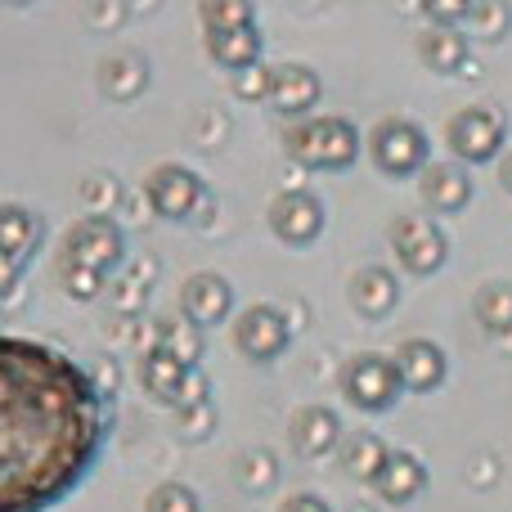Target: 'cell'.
Wrapping results in <instances>:
<instances>
[{
	"label": "cell",
	"instance_id": "28",
	"mask_svg": "<svg viewBox=\"0 0 512 512\" xmlns=\"http://www.w3.org/2000/svg\"><path fill=\"white\" fill-rule=\"evenodd\" d=\"M81 207H86V216H108L113 207H122V198H126V189H122V180L113 176V171H90L86 180H81Z\"/></svg>",
	"mask_w": 512,
	"mask_h": 512
},
{
	"label": "cell",
	"instance_id": "15",
	"mask_svg": "<svg viewBox=\"0 0 512 512\" xmlns=\"http://www.w3.org/2000/svg\"><path fill=\"white\" fill-rule=\"evenodd\" d=\"M288 441L301 459H324V454L342 450V418L328 405H301L288 418Z\"/></svg>",
	"mask_w": 512,
	"mask_h": 512
},
{
	"label": "cell",
	"instance_id": "17",
	"mask_svg": "<svg viewBox=\"0 0 512 512\" xmlns=\"http://www.w3.org/2000/svg\"><path fill=\"white\" fill-rule=\"evenodd\" d=\"M418 194L432 207L436 216H454L472 203L477 185H472V171L459 167V162H432V167L418 176Z\"/></svg>",
	"mask_w": 512,
	"mask_h": 512
},
{
	"label": "cell",
	"instance_id": "35",
	"mask_svg": "<svg viewBox=\"0 0 512 512\" xmlns=\"http://www.w3.org/2000/svg\"><path fill=\"white\" fill-rule=\"evenodd\" d=\"M131 9L135 5H126V0H90L81 14H86V23L95 27V32H117V27H126Z\"/></svg>",
	"mask_w": 512,
	"mask_h": 512
},
{
	"label": "cell",
	"instance_id": "30",
	"mask_svg": "<svg viewBox=\"0 0 512 512\" xmlns=\"http://www.w3.org/2000/svg\"><path fill=\"white\" fill-rule=\"evenodd\" d=\"M198 18H203V32H221V27H252L256 9L243 0H203Z\"/></svg>",
	"mask_w": 512,
	"mask_h": 512
},
{
	"label": "cell",
	"instance_id": "40",
	"mask_svg": "<svg viewBox=\"0 0 512 512\" xmlns=\"http://www.w3.org/2000/svg\"><path fill=\"white\" fill-rule=\"evenodd\" d=\"M499 185L512 194V153H504V162H499Z\"/></svg>",
	"mask_w": 512,
	"mask_h": 512
},
{
	"label": "cell",
	"instance_id": "19",
	"mask_svg": "<svg viewBox=\"0 0 512 512\" xmlns=\"http://www.w3.org/2000/svg\"><path fill=\"white\" fill-rule=\"evenodd\" d=\"M414 50H418V63H423L427 72H441V77L472 68V59H468V36H463L459 27H436V23H427L423 32H418Z\"/></svg>",
	"mask_w": 512,
	"mask_h": 512
},
{
	"label": "cell",
	"instance_id": "3",
	"mask_svg": "<svg viewBox=\"0 0 512 512\" xmlns=\"http://www.w3.org/2000/svg\"><path fill=\"white\" fill-rule=\"evenodd\" d=\"M369 158L387 180H409L423 176L427 162V131L414 117H382L369 131Z\"/></svg>",
	"mask_w": 512,
	"mask_h": 512
},
{
	"label": "cell",
	"instance_id": "18",
	"mask_svg": "<svg viewBox=\"0 0 512 512\" xmlns=\"http://www.w3.org/2000/svg\"><path fill=\"white\" fill-rule=\"evenodd\" d=\"M149 59L135 50H117L108 54V59H99V95L108 99V104H131V99H140L144 90H149Z\"/></svg>",
	"mask_w": 512,
	"mask_h": 512
},
{
	"label": "cell",
	"instance_id": "13",
	"mask_svg": "<svg viewBox=\"0 0 512 512\" xmlns=\"http://www.w3.org/2000/svg\"><path fill=\"white\" fill-rule=\"evenodd\" d=\"M346 301H351V310L360 319H369V324L387 319L391 310L400 306L396 270H387V265H360V270L346 279Z\"/></svg>",
	"mask_w": 512,
	"mask_h": 512
},
{
	"label": "cell",
	"instance_id": "5",
	"mask_svg": "<svg viewBox=\"0 0 512 512\" xmlns=\"http://www.w3.org/2000/svg\"><path fill=\"white\" fill-rule=\"evenodd\" d=\"M400 391H405V382L396 373V360H382V355H355V360H346L342 396L360 414H387L400 400Z\"/></svg>",
	"mask_w": 512,
	"mask_h": 512
},
{
	"label": "cell",
	"instance_id": "23",
	"mask_svg": "<svg viewBox=\"0 0 512 512\" xmlns=\"http://www.w3.org/2000/svg\"><path fill=\"white\" fill-rule=\"evenodd\" d=\"M337 459H342V472L346 477H355V481H378L382 477V468H387V459H391V445L382 441L378 432H351L342 441V450H337Z\"/></svg>",
	"mask_w": 512,
	"mask_h": 512
},
{
	"label": "cell",
	"instance_id": "38",
	"mask_svg": "<svg viewBox=\"0 0 512 512\" xmlns=\"http://www.w3.org/2000/svg\"><path fill=\"white\" fill-rule=\"evenodd\" d=\"M90 382H95V391H99V396H108V400H113L117 382H122V369H117L113 360H99L95 369H90Z\"/></svg>",
	"mask_w": 512,
	"mask_h": 512
},
{
	"label": "cell",
	"instance_id": "37",
	"mask_svg": "<svg viewBox=\"0 0 512 512\" xmlns=\"http://www.w3.org/2000/svg\"><path fill=\"white\" fill-rule=\"evenodd\" d=\"M203 400H212V382H207V373H203V369H189L185 387H180V400H176V409L203 405Z\"/></svg>",
	"mask_w": 512,
	"mask_h": 512
},
{
	"label": "cell",
	"instance_id": "41",
	"mask_svg": "<svg viewBox=\"0 0 512 512\" xmlns=\"http://www.w3.org/2000/svg\"><path fill=\"white\" fill-rule=\"evenodd\" d=\"M355 512H373V508H355Z\"/></svg>",
	"mask_w": 512,
	"mask_h": 512
},
{
	"label": "cell",
	"instance_id": "10",
	"mask_svg": "<svg viewBox=\"0 0 512 512\" xmlns=\"http://www.w3.org/2000/svg\"><path fill=\"white\" fill-rule=\"evenodd\" d=\"M144 194L153 203V216H162V221H194L207 198V185L180 162H162V167H153Z\"/></svg>",
	"mask_w": 512,
	"mask_h": 512
},
{
	"label": "cell",
	"instance_id": "6",
	"mask_svg": "<svg viewBox=\"0 0 512 512\" xmlns=\"http://www.w3.org/2000/svg\"><path fill=\"white\" fill-rule=\"evenodd\" d=\"M230 337H234V351H239L243 360L270 364L292 346V324H288V315H283L279 306L256 301V306H248L243 315H234Z\"/></svg>",
	"mask_w": 512,
	"mask_h": 512
},
{
	"label": "cell",
	"instance_id": "24",
	"mask_svg": "<svg viewBox=\"0 0 512 512\" xmlns=\"http://www.w3.org/2000/svg\"><path fill=\"white\" fill-rule=\"evenodd\" d=\"M153 346H162V351H171L185 369H198L203 364V328L189 324L185 315H167L158 319V328H153Z\"/></svg>",
	"mask_w": 512,
	"mask_h": 512
},
{
	"label": "cell",
	"instance_id": "1",
	"mask_svg": "<svg viewBox=\"0 0 512 512\" xmlns=\"http://www.w3.org/2000/svg\"><path fill=\"white\" fill-rule=\"evenodd\" d=\"M0 382V512H45L99 459L104 396L63 351L27 337H5Z\"/></svg>",
	"mask_w": 512,
	"mask_h": 512
},
{
	"label": "cell",
	"instance_id": "4",
	"mask_svg": "<svg viewBox=\"0 0 512 512\" xmlns=\"http://www.w3.org/2000/svg\"><path fill=\"white\" fill-rule=\"evenodd\" d=\"M508 122L486 104L459 108V113L445 122V144H450L454 162L459 167H481V162H495L499 149H504Z\"/></svg>",
	"mask_w": 512,
	"mask_h": 512
},
{
	"label": "cell",
	"instance_id": "8",
	"mask_svg": "<svg viewBox=\"0 0 512 512\" xmlns=\"http://www.w3.org/2000/svg\"><path fill=\"white\" fill-rule=\"evenodd\" d=\"M265 225H270V234L279 243H288V248H310V243L324 234L328 212L310 189H297V194L279 189V194L270 198V207H265Z\"/></svg>",
	"mask_w": 512,
	"mask_h": 512
},
{
	"label": "cell",
	"instance_id": "31",
	"mask_svg": "<svg viewBox=\"0 0 512 512\" xmlns=\"http://www.w3.org/2000/svg\"><path fill=\"white\" fill-rule=\"evenodd\" d=\"M59 288L68 292L72 301H95L104 292V274L90 270V265H77L68 256H59Z\"/></svg>",
	"mask_w": 512,
	"mask_h": 512
},
{
	"label": "cell",
	"instance_id": "29",
	"mask_svg": "<svg viewBox=\"0 0 512 512\" xmlns=\"http://www.w3.org/2000/svg\"><path fill=\"white\" fill-rule=\"evenodd\" d=\"M234 481H239L248 495H265L279 481V459L270 450H248L239 463H234Z\"/></svg>",
	"mask_w": 512,
	"mask_h": 512
},
{
	"label": "cell",
	"instance_id": "27",
	"mask_svg": "<svg viewBox=\"0 0 512 512\" xmlns=\"http://www.w3.org/2000/svg\"><path fill=\"white\" fill-rule=\"evenodd\" d=\"M153 270H158V261H140L131 265V274H122V279L113 283V292H108V301L117 306V315L135 319V310H144V301H149V283H153Z\"/></svg>",
	"mask_w": 512,
	"mask_h": 512
},
{
	"label": "cell",
	"instance_id": "22",
	"mask_svg": "<svg viewBox=\"0 0 512 512\" xmlns=\"http://www.w3.org/2000/svg\"><path fill=\"white\" fill-rule=\"evenodd\" d=\"M135 378H140V387L149 391L153 400H162V405L176 409L180 387H185L189 369H185V364H180L171 351H162V346H144V351H140V364H135Z\"/></svg>",
	"mask_w": 512,
	"mask_h": 512
},
{
	"label": "cell",
	"instance_id": "20",
	"mask_svg": "<svg viewBox=\"0 0 512 512\" xmlns=\"http://www.w3.org/2000/svg\"><path fill=\"white\" fill-rule=\"evenodd\" d=\"M423 486H427L423 459H418V454H409V450H391L382 477L373 481V495H378L382 504H391V508H405V504H414V499L423 495Z\"/></svg>",
	"mask_w": 512,
	"mask_h": 512
},
{
	"label": "cell",
	"instance_id": "33",
	"mask_svg": "<svg viewBox=\"0 0 512 512\" xmlns=\"http://www.w3.org/2000/svg\"><path fill=\"white\" fill-rule=\"evenodd\" d=\"M144 512H203V504H198V495L185 481H162V486L144 499Z\"/></svg>",
	"mask_w": 512,
	"mask_h": 512
},
{
	"label": "cell",
	"instance_id": "39",
	"mask_svg": "<svg viewBox=\"0 0 512 512\" xmlns=\"http://www.w3.org/2000/svg\"><path fill=\"white\" fill-rule=\"evenodd\" d=\"M279 512H333V508H328L319 495H288L279 504Z\"/></svg>",
	"mask_w": 512,
	"mask_h": 512
},
{
	"label": "cell",
	"instance_id": "9",
	"mask_svg": "<svg viewBox=\"0 0 512 512\" xmlns=\"http://www.w3.org/2000/svg\"><path fill=\"white\" fill-rule=\"evenodd\" d=\"M63 256L108 274L126 261V234L113 216H81V221L68 230V239H63Z\"/></svg>",
	"mask_w": 512,
	"mask_h": 512
},
{
	"label": "cell",
	"instance_id": "26",
	"mask_svg": "<svg viewBox=\"0 0 512 512\" xmlns=\"http://www.w3.org/2000/svg\"><path fill=\"white\" fill-rule=\"evenodd\" d=\"M472 315L486 333H499L504 337L512 328V283L495 279V283H481L477 297H472Z\"/></svg>",
	"mask_w": 512,
	"mask_h": 512
},
{
	"label": "cell",
	"instance_id": "16",
	"mask_svg": "<svg viewBox=\"0 0 512 512\" xmlns=\"http://www.w3.org/2000/svg\"><path fill=\"white\" fill-rule=\"evenodd\" d=\"M324 95V81L306 63H274V86H270V108L283 117H310V108Z\"/></svg>",
	"mask_w": 512,
	"mask_h": 512
},
{
	"label": "cell",
	"instance_id": "34",
	"mask_svg": "<svg viewBox=\"0 0 512 512\" xmlns=\"http://www.w3.org/2000/svg\"><path fill=\"white\" fill-rule=\"evenodd\" d=\"M270 86H274V68H265V63H256L248 72H234L230 81L234 99H243V104H270Z\"/></svg>",
	"mask_w": 512,
	"mask_h": 512
},
{
	"label": "cell",
	"instance_id": "14",
	"mask_svg": "<svg viewBox=\"0 0 512 512\" xmlns=\"http://www.w3.org/2000/svg\"><path fill=\"white\" fill-rule=\"evenodd\" d=\"M396 373H400V382H405V391L432 396V391L445 387L450 360H445V351L432 337H409V342L396 346Z\"/></svg>",
	"mask_w": 512,
	"mask_h": 512
},
{
	"label": "cell",
	"instance_id": "12",
	"mask_svg": "<svg viewBox=\"0 0 512 512\" xmlns=\"http://www.w3.org/2000/svg\"><path fill=\"white\" fill-rule=\"evenodd\" d=\"M41 239H45V221L36 212H27L23 203L0 207V256H5V283H18L27 256L41 248Z\"/></svg>",
	"mask_w": 512,
	"mask_h": 512
},
{
	"label": "cell",
	"instance_id": "7",
	"mask_svg": "<svg viewBox=\"0 0 512 512\" xmlns=\"http://www.w3.org/2000/svg\"><path fill=\"white\" fill-rule=\"evenodd\" d=\"M391 248H396V261L405 265L409 274H418V279L436 274L450 261V239H445V230L427 212L400 216V221L391 225Z\"/></svg>",
	"mask_w": 512,
	"mask_h": 512
},
{
	"label": "cell",
	"instance_id": "11",
	"mask_svg": "<svg viewBox=\"0 0 512 512\" xmlns=\"http://www.w3.org/2000/svg\"><path fill=\"white\" fill-rule=\"evenodd\" d=\"M180 315L198 328H216L234 315V283L216 270H198L180 288Z\"/></svg>",
	"mask_w": 512,
	"mask_h": 512
},
{
	"label": "cell",
	"instance_id": "36",
	"mask_svg": "<svg viewBox=\"0 0 512 512\" xmlns=\"http://www.w3.org/2000/svg\"><path fill=\"white\" fill-rule=\"evenodd\" d=\"M427 23L436 27H459L463 32V18H468V5H459V0H436V5H423Z\"/></svg>",
	"mask_w": 512,
	"mask_h": 512
},
{
	"label": "cell",
	"instance_id": "21",
	"mask_svg": "<svg viewBox=\"0 0 512 512\" xmlns=\"http://www.w3.org/2000/svg\"><path fill=\"white\" fill-rule=\"evenodd\" d=\"M203 45H207V59H212L216 68H225L230 77L261 63V32H256V23L252 27H221V32H203Z\"/></svg>",
	"mask_w": 512,
	"mask_h": 512
},
{
	"label": "cell",
	"instance_id": "25",
	"mask_svg": "<svg viewBox=\"0 0 512 512\" xmlns=\"http://www.w3.org/2000/svg\"><path fill=\"white\" fill-rule=\"evenodd\" d=\"M512 32V5L508 0H472L468 18H463V36L468 41H504Z\"/></svg>",
	"mask_w": 512,
	"mask_h": 512
},
{
	"label": "cell",
	"instance_id": "2",
	"mask_svg": "<svg viewBox=\"0 0 512 512\" xmlns=\"http://www.w3.org/2000/svg\"><path fill=\"white\" fill-rule=\"evenodd\" d=\"M283 149L301 171H351L360 158V131L346 117H301L283 131Z\"/></svg>",
	"mask_w": 512,
	"mask_h": 512
},
{
	"label": "cell",
	"instance_id": "32",
	"mask_svg": "<svg viewBox=\"0 0 512 512\" xmlns=\"http://www.w3.org/2000/svg\"><path fill=\"white\" fill-rule=\"evenodd\" d=\"M216 423H221V414H216L212 400H203V405H189V409H176V436L189 445L207 441V436H216Z\"/></svg>",
	"mask_w": 512,
	"mask_h": 512
}]
</instances>
